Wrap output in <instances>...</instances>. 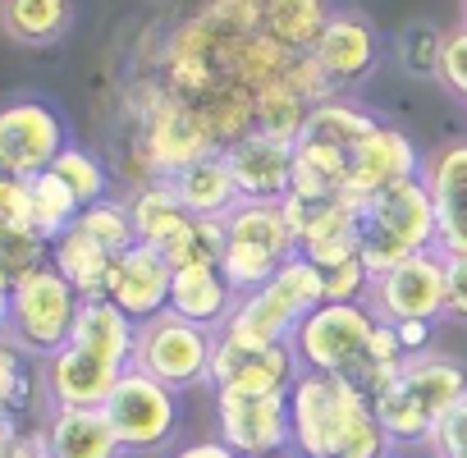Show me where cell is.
I'll return each mask as SVG.
<instances>
[{"label": "cell", "instance_id": "4", "mask_svg": "<svg viewBox=\"0 0 467 458\" xmlns=\"http://www.w3.org/2000/svg\"><path fill=\"white\" fill-rule=\"evenodd\" d=\"M358 253L371 276L408 257L435 253V202L421 174L358 202Z\"/></svg>", "mask_w": 467, "mask_h": 458}, {"label": "cell", "instance_id": "13", "mask_svg": "<svg viewBox=\"0 0 467 458\" xmlns=\"http://www.w3.org/2000/svg\"><path fill=\"white\" fill-rule=\"evenodd\" d=\"M312 65L326 78V88L335 97L353 92L358 83H367L380 65V33L367 15L358 10H335L321 42L312 47Z\"/></svg>", "mask_w": 467, "mask_h": 458}, {"label": "cell", "instance_id": "18", "mask_svg": "<svg viewBox=\"0 0 467 458\" xmlns=\"http://www.w3.org/2000/svg\"><path fill=\"white\" fill-rule=\"evenodd\" d=\"M119 376H124V367H115L78 344H65L60 353H51L42 362V394L51 408H106Z\"/></svg>", "mask_w": 467, "mask_h": 458}, {"label": "cell", "instance_id": "40", "mask_svg": "<svg viewBox=\"0 0 467 458\" xmlns=\"http://www.w3.org/2000/svg\"><path fill=\"white\" fill-rule=\"evenodd\" d=\"M444 271H449V321H462L467 326V257H444Z\"/></svg>", "mask_w": 467, "mask_h": 458}, {"label": "cell", "instance_id": "15", "mask_svg": "<svg viewBox=\"0 0 467 458\" xmlns=\"http://www.w3.org/2000/svg\"><path fill=\"white\" fill-rule=\"evenodd\" d=\"M285 215L294 224L298 253L312 257L321 271L339 266L358 253V202L353 197H326V202H294L285 197Z\"/></svg>", "mask_w": 467, "mask_h": 458}, {"label": "cell", "instance_id": "33", "mask_svg": "<svg viewBox=\"0 0 467 458\" xmlns=\"http://www.w3.org/2000/svg\"><path fill=\"white\" fill-rule=\"evenodd\" d=\"M51 266V239L33 224H0V276L19 285L24 276Z\"/></svg>", "mask_w": 467, "mask_h": 458}, {"label": "cell", "instance_id": "9", "mask_svg": "<svg viewBox=\"0 0 467 458\" xmlns=\"http://www.w3.org/2000/svg\"><path fill=\"white\" fill-rule=\"evenodd\" d=\"M367 307L385 326H403V321L435 326L449 312V271H444V257L440 253H421V257H408V262L371 276Z\"/></svg>", "mask_w": 467, "mask_h": 458}, {"label": "cell", "instance_id": "32", "mask_svg": "<svg viewBox=\"0 0 467 458\" xmlns=\"http://www.w3.org/2000/svg\"><path fill=\"white\" fill-rule=\"evenodd\" d=\"M74 224L83 229L88 239H97L110 257H119V253H129V248L138 244V229H133L129 202H119V197H101V202L83 206Z\"/></svg>", "mask_w": 467, "mask_h": 458}, {"label": "cell", "instance_id": "41", "mask_svg": "<svg viewBox=\"0 0 467 458\" xmlns=\"http://www.w3.org/2000/svg\"><path fill=\"white\" fill-rule=\"evenodd\" d=\"M431 330H435V326H426V321H403V326H394V335H399V349H403L408 358H417V353H431Z\"/></svg>", "mask_w": 467, "mask_h": 458}, {"label": "cell", "instance_id": "31", "mask_svg": "<svg viewBox=\"0 0 467 458\" xmlns=\"http://www.w3.org/2000/svg\"><path fill=\"white\" fill-rule=\"evenodd\" d=\"M165 262L174 271H192V266H220L224 257V220H206V215H192L179 234L161 248Z\"/></svg>", "mask_w": 467, "mask_h": 458}, {"label": "cell", "instance_id": "39", "mask_svg": "<svg viewBox=\"0 0 467 458\" xmlns=\"http://www.w3.org/2000/svg\"><path fill=\"white\" fill-rule=\"evenodd\" d=\"M431 458H467V394L449 408V417L435 426L431 444H426Z\"/></svg>", "mask_w": 467, "mask_h": 458}, {"label": "cell", "instance_id": "37", "mask_svg": "<svg viewBox=\"0 0 467 458\" xmlns=\"http://www.w3.org/2000/svg\"><path fill=\"white\" fill-rule=\"evenodd\" d=\"M28 390H33V380H28V358H24L10 339H0V408L19 412V408L28 403Z\"/></svg>", "mask_w": 467, "mask_h": 458}, {"label": "cell", "instance_id": "20", "mask_svg": "<svg viewBox=\"0 0 467 458\" xmlns=\"http://www.w3.org/2000/svg\"><path fill=\"white\" fill-rule=\"evenodd\" d=\"M303 317H307V307L285 289V280H271L253 294H239L220 335L239 339V344H285V339H294Z\"/></svg>", "mask_w": 467, "mask_h": 458}, {"label": "cell", "instance_id": "43", "mask_svg": "<svg viewBox=\"0 0 467 458\" xmlns=\"http://www.w3.org/2000/svg\"><path fill=\"white\" fill-rule=\"evenodd\" d=\"M10 458H51V449H47L42 435H19V444L10 449Z\"/></svg>", "mask_w": 467, "mask_h": 458}, {"label": "cell", "instance_id": "29", "mask_svg": "<svg viewBox=\"0 0 467 458\" xmlns=\"http://www.w3.org/2000/svg\"><path fill=\"white\" fill-rule=\"evenodd\" d=\"M129 215H133V229H138V244H147V248H165L179 229L192 220L188 206L179 202V193L165 179L138 183L133 197H129Z\"/></svg>", "mask_w": 467, "mask_h": 458}, {"label": "cell", "instance_id": "12", "mask_svg": "<svg viewBox=\"0 0 467 458\" xmlns=\"http://www.w3.org/2000/svg\"><path fill=\"white\" fill-rule=\"evenodd\" d=\"M215 435L239 458L294 449L289 394H215Z\"/></svg>", "mask_w": 467, "mask_h": 458}, {"label": "cell", "instance_id": "1", "mask_svg": "<svg viewBox=\"0 0 467 458\" xmlns=\"http://www.w3.org/2000/svg\"><path fill=\"white\" fill-rule=\"evenodd\" d=\"M294 353L303 371H321L348 380L367 399H376L408 362L394 326H385L367 303H321L294 330Z\"/></svg>", "mask_w": 467, "mask_h": 458}, {"label": "cell", "instance_id": "45", "mask_svg": "<svg viewBox=\"0 0 467 458\" xmlns=\"http://www.w3.org/2000/svg\"><path fill=\"white\" fill-rule=\"evenodd\" d=\"M262 458H298L294 449H280V453H262Z\"/></svg>", "mask_w": 467, "mask_h": 458}, {"label": "cell", "instance_id": "19", "mask_svg": "<svg viewBox=\"0 0 467 458\" xmlns=\"http://www.w3.org/2000/svg\"><path fill=\"white\" fill-rule=\"evenodd\" d=\"M224 161L244 202H285L294 188V142L248 133L234 147H224Z\"/></svg>", "mask_w": 467, "mask_h": 458}, {"label": "cell", "instance_id": "24", "mask_svg": "<svg viewBox=\"0 0 467 458\" xmlns=\"http://www.w3.org/2000/svg\"><path fill=\"white\" fill-rule=\"evenodd\" d=\"M376 124H380V120H376L367 106H358V101H348V97H330V101H321V106L307 115L298 142L353 161V151L367 142V133H371Z\"/></svg>", "mask_w": 467, "mask_h": 458}, {"label": "cell", "instance_id": "28", "mask_svg": "<svg viewBox=\"0 0 467 458\" xmlns=\"http://www.w3.org/2000/svg\"><path fill=\"white\" fill-rule=\"evenodd\" d=\"M51 266H56L78 294H83V303H92V298H106V285H110V266H115V257L74 224L69 234H60V239L51 244Z\"/></svg>", "mask_w": 467, "mask_h": 458}, {"label": "cell", "instance_id": "7", "mask_svg": "<svg viewBox=\"0 0 467 458\" xmlns=\"http://www.w3.org/2000/svg\"><path fill=\"white\" fill-rule=\"evenodd\" d=\"M215 330H202L174 312H161L138 326V353L133 367L156 376L170 390H197L211 385V362H215Z\"/></svg>", "mask_w": 467, "mask_h": 458}, {"label": "cell", "instance_id": "44", "mask_svg": "<svg viewBox=\"0 0 467 458\" xmlns=\"http://www.w3.org/2000/svg\"><path fill=\"white\" fill-rule=\"evenodd\" d=\"M10 307H15V285L0 276V339H5V330H10Z\"/></svg>", "mask_w": 467, "mask_h": 458}, {"label": "cell", "instance_id": "38", "mask_svg": "<svg viewBox=\"0 0 467 458\" xmlns=\"http://www.w3.org/2000/svg\"><path fill=\"white\" fill-rule=\"evenodd\" d=\"M435 78L453 92V101L467 106V28L444 33V51H440V69H435Z\"/></svg>", "mask_w": 467, "mask_h": 458}, {"label": "cell", "instance_id": "21", "mask_svg": "<svg viewBox=\"0 0 467 458\" xmlns=\"http://www.w3.org/2000/svg\"><path fill=\"white\" fill-rule=\"evenodd\" d=\"M42 440L51 458H124L106 408H51Z\"/></svg>", "mask_w": 467, "mask_h": 458}, {"label": "cell", "instance_id": "17", "mask_svg": "<svg viewBox=\"0 0 467 458\" xmlns=\"http://www.w3.org/2000/svg\"><path fill=\"white\" fill-rule=\"evenodd\" d=\"M170 289H174V266L165 262V253L147 248V244H133L129 253L115 257L106 298L142 326V321L170 312Z\"/></svg>", "mask_w": 467, "mask_h": 458}, {"label": "cell", "instance_id": "34", "mask_svg": "<svg viewBox=\"0 0 467 458\" xmlns=\"http://www.w3.org/2000/svg\"><path fill=\"white\" fill-rule=\"evenodd\" d=\"M51 174L78 197V206H92V202L110 197V174H106L101 156H92L88 147H74V142H69V147L56 156Z\"/></svg>", "mask_w": 467, "mask_h": 458}, {"label": "cell", "instance_id": "27", "mask_svg": "<svg viewBox=\"0 0 467 458\" xmlns=\"http://www.w3.org/2000/svg\"><path fill=\"white\" fill-rule=\"evenodd\" d=\"M78 5L74 0H0V28L19 47H56L69 37Z\"/></svg>", "mask_w": 467, "mask_h": 458}, {"label": "cell", "instance_id": "46", "mask_svg": "<svg viewBox=\"0 0 467 458\" xmlns=\"http://www.w3.org/2000/svg\"><path fill=\"white\" fill-rule=\"evenodd\" d=\"M462 28H467V0H462Z\"/></svg>", "mask_w": 467, "mask_h": 458}, {"label": "cell", "instance_id": "16", "mask_svg": "<svg viewBox=\"0 0 467 458\" xmlns=\"http://www.w3.org/2000/svg\"><path fill=\"white\" fill-rule=\"evenodd\" d=\"M421 165H426V156L417 151V142H412L399 124H385V120H380V124L367 133V142L353 151L344 193H348L353 202H367V197H376V193H385V188H394V183H403V179H417Z\"/></svg>", "mask_w": 467, "mask_h": 458}, {"label": "cell", "instance_id": "22", "mask_svg": "<svg viewBox=\"0 0 467 458\" xmlns=\"http://www.w3.org/2000/svg\"><path fill=\"white\" fill-rule=\"evenodd\" d=\"M239 289L224 280L220 266H192V271H174V289H170V312L202 326V330H224Z\"/></svg>", "mask_w": 467, "mask_h": 458}, {"label": "cell", "instance_id": "5", "mask_svg": "<svg viewBox=\"0 0 467 458\" xmlns=\"http://www.w3.org/2000/svg\"><path fill=\"white\" fill-rule=\"evenodd\" d=\"M289 257H298V239L285 215V202H239L224 215L220 271L239 294L271 285Z\"/></svg>", "mask_w": 467, "mask_h": 458}, {"label": "cell", "instance_id": "30", "mask_svg": "<svg viewBox=\"0 0 467 458\" xmlns=\"http://www.w3.org/2000/svg\"><path fill=\"white\" fill-rule=\"evenodd\" d=\"M78 197L47 170V174H33L28 179V224L37 229V234H47L51 244L60 239V234H69L74 229V220H78Z\"/></svg>", "mask_w": 467, "mask_h": 458}, {"label": "cell", "instance_id": "8", "mask_svg": "<svg viewBox=\"0 0 467 458\" xmlns=\"http://www.w3.org/2000/svg\"><path fill=\"white\" fill-rule=\"evenodd\" d=\"M106 417L124 444V453H161L179 435V390L161 385L156 376L129 367L106 399Z\"/></svg>", "mask_w": 467, "mask_h": 458}, {"label": "cell", "instance_id": "35", "mask_svg": "<svg viewBox=\"0 0 467 458\" xmlns=\"http://www.w3.org/2000/svg\"><path fill=\"white\" fill-rule=\"evenodd\" d=\"M440 51H444V33L426 28V24H412L403 37H399V65L417 78H435L440 69Z\"/></svg>", "mask_w": 467, "mask_h": 458}, {"label": "cell", "instance_id": "11", "mask_svg": "<svg viewBox=\"0 0 467 458\" xmlns=\"http://www.w3.org/2000/svg\"><path fill=\"white\" fill-rule=\"evenodd\" d=\"M303 376L294 344H239V339H215L211 362V390L215 394H289Z\"/></svg>", "mask_w": 467, "mask_h": 458}, {"label": "cell", "instance_id": "47", "mask_svg": "<svg viewBox=\"0 0 467 458\" xmlns=\"http://www.w3.org/2000/svg\"><path fill=\"white\" fill-rule=\"evenodd\" d=\"M389 458H399V449H394V453H389Z\"/></svg>", "mask_w": 467, "mask_h": 458}, {"label": "cell", "instance_id": "2", "mask_svg": "<svg viewBox=\"0 0 467 458\" xmlns=\"http://www.w3.org/2000/svg\"><path fill=\"white\" fill-rule=\"evenodd\" d=\"M289 431L298 458H389L394 440L371 399L348 380L303 371L289 390Z\"/></svg>", "mask_w": 467, "mask_h": 458}, {"label": "cell", "instance_id": "6", "mask_svg": "<svg viewBox=\"0 0 467 458\" xmlns=\"http://www.w3.org/2000/svg\"><path fill=\"white\" fill-rule=\"evenodd\" d=\"M78 312H83V294L56 266H42V271H33L15 285V307H10L5 339L24 358L47 362L51 353H60L74 339Z\"/></svg>", "mask_w": 467, "mask_h": 458}, {"label": "cell", "instance_id": "23", "mask_svg": "<svg viewBox=\"0 0 467 458\" xmlns=\"http://www.w3.org/2000/svg\"><path fill=\"white\" fill-rule=\"evenodd\" d=\"M165 183L179 193V202L188 206V215H206V220H224L234 206L244 202L239 183H234V174H229L224 151H211V156L183 165V170L170 174Z\"/></svg>", "mask_w": 467, "mask_h": 458}, {"label": "cell", "instance_id": "26", "mask_svg": "<svg viewBox=\"0 0 467 458\" xmlns=\"http://www.w3.org/2000/svg\"><path fill=\"white\" fill-rule=\"evenodd\" d=\"M330 15L335 0H262V33L289 56H312Z\"/></svg>", "mask_w": 467, "mask_h": 458}, {"label": "cell", "instance_id": "25", "mask_svg": "<svg viewBox=\"0 0 467 458\" xmlns=\"http://www.w3.org/2000/svg\"><path fill=\"white\" fill-rule=\"evenodd\" d=\"M69 344H78V349H88V353H97V358L129 371L133 353H138V321L129 312H119L110 298H92V303H83Z\"/></svg>", "mask_w": 467, "mask_h": 458}, {"label": "cell", "instance_id": "10", "mask_svg": "<svg viewBox=\"0 0 467 458\" xmlns=\"http://www.w3.org/2000/svg\"><path fill=\"white\" fill-rule=\"evenodd\" d=\"M65 147H69V129L51 101L24 97L0 106V174L10 179L47 174Z\"/></svg>", "mask_w": 467, "mask_h": 458}, {"label": "cell", "instance_id": "42", "mask_svg": "<svg viewBox=\"0 0 467 458\" xmlns=\"http://www.w3.org/2000/svg\"><path fill=\"white\" fill-rule=\"evenodd\" d=\"M170 458H239L220 435H211V440H188V444H179V449H170Z\"/></svg>", "mask_w": 467, "mask_h": 458}, {"label": "cell", "instance_id": "36", "mask_svg": "<svg viewBox=\"0 0 467 458\" xmlns=\"http://www.w3.org/2000/svg\"><path fill=\"white\" fill-rule=\"evenodd\" d=\"M321 276H326V303H367V294H371V266L362 257L326 266Z\"/></svg>", "mask_w": 467, "mask_h": 458}, {"label": "cell", "instance_id": "14", "mask_svg": "<svg viewBox=\"0 0 467 458\" xmlns=\"http://www.w3.org/2000/svg\"><path fill=\"white\" fill-rule=\"evenodd\" d=\"M435 202V253L467 257V138H449L421 165Z\"/></svg>", "mask_w": 467, "mask_h": 458}, {"label": "cell", "instance_id": "3", "mask_svg": "<svg viewBox=\"0 0 467 458\" xmlns=\"http://www.w3.org/2000/svg\"><path fill=\"white\" fill-rule=\"evenodd\" d=\"M467 394V371L453 358L417 353L403 362V371L371 399L380 426L399 444H431L435 426L449 417V408Z\"/></svg>", "mask_w": 467, "mask_h": 458}]
</instances>
